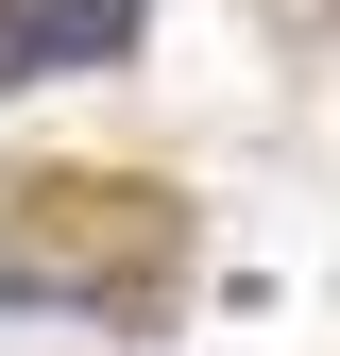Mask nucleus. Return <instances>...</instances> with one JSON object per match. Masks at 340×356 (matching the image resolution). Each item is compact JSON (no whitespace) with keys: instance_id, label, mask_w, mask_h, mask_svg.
Returning a JSON list of instances; mask_svg holds the SVG:
<instances>
[{"instance_id":"f257e3e1","label":"nucleus","mask_w":340,"mask_h":356,"mask_svg":"<svg viewBox=\"0 0 340 356\" xmlns=\"http://www.w3.org/2000/svg\"><path fill=\"white\" fill-rule=\"evenodd\" d=\"M52 51H137V0H34V17H0V68H52Z\"/></svg>"}]
</instances>
